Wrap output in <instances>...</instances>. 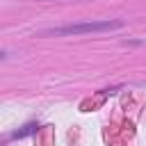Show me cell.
<instances>
[{"instance_id":"6da1fadb","label":"cell","mask_w":146,"mask_h":146,"mask_svg":"<svg viewBox=\"0 0 146 146\" xmlns=\"http://www.w3.org/2000/svg\"><path fill=\"white\" fill-rule=\"evenodd\" d=\"M123 27V21H89V23H75V25H64L55 30L41 32L43 36H68V34H84V32H105V30H119Z\"/></svg>"},{"instance_id":"7a4b0ae2","label":"cell","mask_w":146,"mask_h":146,"mask_svg":"<svg viewBox=\"0 0 146 146\" xmlns=\"http://www.w3.org/2000/svg\"><path fill=\"white\" fill-rule=\"evenodd\" d=\"M36 128H39L36 123H27L23 130H16V132H11V139H21V137H27V135H32Z\"/></svg>"}]
</instances>
